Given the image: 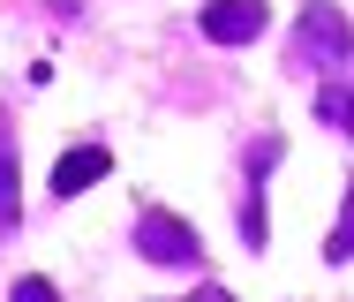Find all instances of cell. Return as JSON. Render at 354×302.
I'll return each mask as SVG.
<instances>
[{"label": "cell", "instance_id": "6da1fadb", "mask_svg": "<svg viewBox=\"0 0 354 302\" xmlns=\"http://www.w3.org/2000/svg\"><path fill=\"white\" fill-rule=\"evenodd\" d=\"M136 249L158 257V265H196V257H204V242L174 220V212H136Z\"/></svg>", "mask_w": 354, "mask_h": 302}, {"label": "cell", "instance_id": "7a4b0ae2", "mask_svg": "<svg viewBox=\"0 0 354 302\" xmlns=\"http://www.w3.org/2000/svg\"><path fill=\"white\" fill-rule=\"evenodd\" d=\"M301 53H309V61H324V69H339V61L354 53L339 8H324V0H309V8H301Z\"/></svg>", "mask_w": 354, "mask_h": 302}, {"label": "cell", "instance_id": "3957f363", "mask_svg": "<svg viewBox=\"0 0 354 302\" xmlns=\"http://www.w3.org/2000/svg\"><path fill=\"white\" fill-rule=\"evenodd\" d=\"M264 23H272L264 0H204V38H218V46H249Z\"/></svg>", "mask_w": 354, "mask_h": 302}, {"label": "cell", "instance_id": "277c9868", "mask_svg": "<svg viewBox=\"0 0 354 302\" xmlns=\"http://www.w3.org/2000/svg\"><path fill=\"white\" fill-rule=\"evenodd\" d=\"M106 166H113V159H106V151H98V144H83V151H68V159H61V166H53V197H75V189H91V181H98V174H106Z\"/></svg>", "mask_w": 354, "mask_h": 302}, {"label": "cell", "instance_id": "5b68a950", "mask_svg": "<svg viewBox=\"0 0 354 302\" xmlns=\"http://www.w3.org/2000/svg\"><path fill=\"white\" fill-rule=\"evenodd\" d=\"M317 114L339 121V129H354V91H317Z\"/></svg>", "mask_w": 354, "mask_h": 302}, {"label": "cell", "instance_id": "8992f818", "mask_svg": "<svg viewBox=\"0 0 354 302\" xmlns=\"http://www.w3.org/2000/svg\"><path fill=\"white\" fill-rule=\"evenodd\" d=\"M0 220H15V151L0 144Z\"/></svg>", "mask_w": 354, "mask_h": 302}, {"label": "cell", "instance_id": "52a82bcc", "mask_svg": "<svg viewBox=\"0 0 354 302\" xmlns=\"http://www.w3.org/2000/svg\"><path fill=\"white\" fill-rule=\"evenodd\" d=\"M332 257H354V189H347V226L332 234Z\"/></svg>", "mask_w": 354, "mask_h": 302}, {"label": "cell", "instance_id": "ba28073f", "mask_svg": "<svg viewBox=\"0 0 354 302\" xmlns=\"http://www.w3.org/2000/svg\"><path fill=\"white\" fill-rule=\"evenodd\" d=\"M15 302H61V295H53L46 280H23V287H15Z\"/></svg>", "mask_w": 354, "mask_h": 302}, {"label": "cell", "instance_id": "9c48e42d", "mask_svg": "<svg viewBox=\"0 0 354 302\" xmlns=\"http://www.w3.org/2000/svg\"><path fill=\"white\" fill-rule=\"evenodd\" d=\"M196 302H226V295H212V287H204V295H196Z\"/></svg>", "mask_w": 354, "mask_h": 302}]
</instances>
